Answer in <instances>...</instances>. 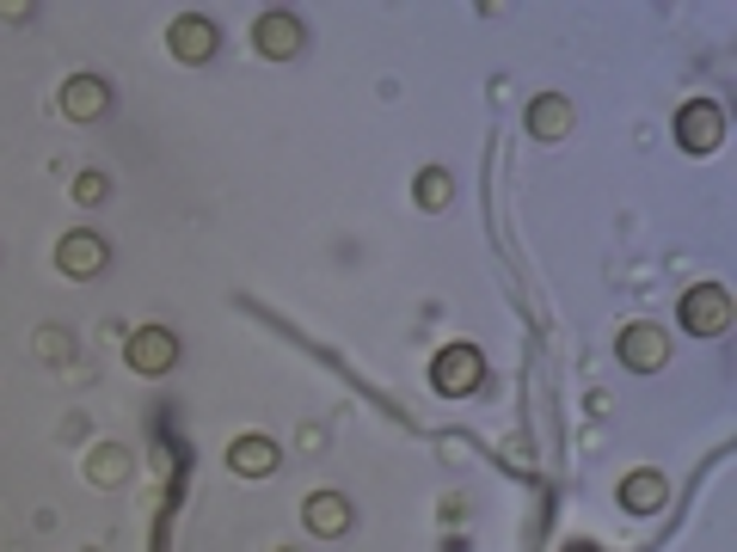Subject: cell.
Instances as JSON below:
<instances>
[{
	"label": "cell",
	"instance_id": "4fadbf2b",
	"mask_svg": "<svg viewBox=\"0 0 737 552\" xmlns=\"http://www.w3.org/2000/svg\"><path fill=\"white\" fill-rule=\"evenodd\" d=\"M345 521H350V509L338 504V497H314V504H308V528H314V534H345Z\"/></svg>",
	"mask_w": 737,
	"mask_h": 552
},
{
	"label": "cell",
	"instance_id": "7a4b0ae2",
	"mask_svg": "<svg viewBox=\"0 0 737 552\" xmlns=\"http://www.w3.org/2000/svg\"><path fill=\"white\" fill-rule=\"evenodd\" d=\"M719 136H725V111L706 105V99H694V105L676 117V141H682V148H694V153L719 148Z\"/></svg>",
	"mask_w": 737,
	"mask_h": 552
},
{
	"label": "cell",
	"instance_id": "52a82bcc",
	"mask_svg": "<svg viewBox=\"0 0 737 552\" xmlns=\"http://www.w3.org/2000/svg\"><path fill=\"white\" fill-rule=\"evenodd\" d=\"M62 111L74 123H93L99 111H105V87H99V80H87V74L68 80V87H62Z\"/></svg>",
	"mask_w": 737,
	"mask_h": 552
},
{
	"label": "cell",
	"instance_id": "9c48e42d",
	"mask_svg": "<svg viewBox=\"0 0 737 552\" xmlns=\"http://www.w3.org/2000/svg\"><path fill=\"white\" fill-rule=\"evenodd\" d=\"M621 504H627L633 516H652V509H664V479H658V473H633L627 485H621Z\"/></svg>",
	"mask_w": 737,
	"mask_h": 552
},
{
	"label": "cell",
	"instance_id": "8fae6325",
	"mask_svg": "<svg viewBox=\"0 0 737 552\" xmlns=\"http://www.w3.org/2000/svg\"><path fill=\"white\" fill-rule=\"evenodd\" d=\"M529 129H534V136H565V129H572V105H565V99H534V105H529Z\"/></svg>",
	"mask_w": 737,
	"mask_h": 552
},
{
	"label": "cell",
	"instance_id": "5b68a950",
	"mask_svg": "<svg viewBox=\"0 0 737 552\" xmlns=\"http://www.w3.org/2000/svg\"><path fill=\"white\" fill-rule=\"evenodd\" d=\"M179 356L173 332H136L129 337V368H141V375H166Z\"/></svg>",
	"mask_w": 737,
	"mask_h": 552
},
{
	"label": "cell",
	"instance_id": "30bf717a",
	"mask_svg": "<svg viewBox=\"0 0 737 552\" xmlns=\"http://www.w3.org/2000/svg\"><path fill=\"white\" fill-rule=\"evenodd\" d=\"M173 49L185 61H204L209 49H216V31H209L204 19H179V25H173Z\"/></svg>",
	"mask_w": 737,
	"mask_h": 552
},
{
	"label": "cell",
	"instance_id": "277c9868",
	"mask_svg": "<svg viewBox=\"0 0 737 552\" xmlns=\"http://www.w3.org/2000/svg\"><path fill=\"white\" fill-rule=\"evenodd\" d=\"M664 356H670V344H664V332L658 325H627L621 332V363L627 368H640V375H652V368H664Z\"/></svg>",
	"mask_w": 737,
	"mask_h": 552
},
{
	"label": "cell",
	"instance_id": "8992f818",
	"mask_svg": "<svg viewBox=\"0 0 737 552\" xmlns=\"http://www.w3.org/2000/svg\"><path fill=\"white\" fill-rule=\"evenodd\" d=\"M56 258H62L68 276H99L105 271V240H99V233H68Z\"/></svg>",
	"mask_w": 737,
	"mask_h": 552
},
{
	"label": "cell",
	"instance_id": "3957f363",
	"mask_svg": "<svg viewBox=\"0 0 737 552\" xmlns=\"http://www.w3.org/2000/svg\"><path fill=\"white\" fill-rule=\"evenodd\" d=\"M480 375H486V363H480V350H473V344L442 350L437 368H430V381H437L442 393H473V387H480Z\"/></svg>",
	"mask_w": 737,
	"mask_h": 552
},
{
	"label": "cell",
	"instance_id": "7c38bea8",
	"mask_svg": "<svg viewBox=\"0 0 737 552\" xmlns=\"http://www.w3.org/2000/svg\"><path fill=\"white\" fill-rule=\"evenodd\" d=\"M301 44V31H296V19H283V13H270L265 25H258V49L265 56H283V49H296Z\"/></svg>",
	"mask_w": 737,
	"mask_h": 552
},
{
	"label": "cell",
	"instance_id": "6da1fadb",
	"mask_svg": "<svg viewBox=\"0 0 737 552\" xmlns=\"http://www.w3.org/2000/svg\"><path fill=\"white\" fill-rule=\"evenodd\" d=\"M682 325H689L694 337H719L725 325H732V295H725L719 283L689 289V295H682Z\"/></svg>",
	"mask_w": 737,
	"mask_h": 552
},
{
	"label": "cell",
	"instance_id": "ba28073f",
	"mask_svg": "<svg viewBox=\"0 0 737 552\" xmlns=\"http://www.w3.org/2000/svg\"><path fill=\"white\" fill-rule=\"evenodd\" d=\"M228 460H234V473H252V479H265L270 467H277V448H270L265 436H240V442H234V455H228Z\"/></svg>",
	"mask_w": 737,
	"mask_h": 552
},
{
	"label": "cell",
	"instance_id": "5bb4252c",
	"mask_svg": "<svg viewBox=\"0 0 737 552\" xmlns=\"http://www.w3.org/2000/svg\"><path fill=\"white\" fill-rule=\"evenodd\" d=\"M418 203H424V209L449 203V179H442V172H424V179H418Z\"/></svg>",
	"mask_w": 737,
	"mask_h": 552
}]
</instances>
